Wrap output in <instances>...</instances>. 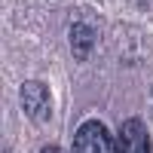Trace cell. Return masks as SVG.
Listing matches in <instances>:
<instances>
[{"mask_svg": "<svg viewBox=\"0 0 153 153\" xmlns=\"http://www.w3.org/2000/svg\"><path fill=\"white\" fill-rule=\"evenodd\" d=\"M22 107L34 123H46L52 117V95H49L46 83L40 80H28L22 86Z\"/></svg>", "mask_w": 153, "mask_h": 153, "instance_id": "2", "label": "cell"}, {"mask_svg": "<svg viewBox=\"0 0 153 153\" xmlns=\"http://www.w3.org/2000/svg\"><path fill=\"white\" fill-rule=\"evenodd\" d=\"M150 153H153V144H150Z\"/></svg>", "mask_w": 153, "mask_h": 153, "instance_id": "6", "label": "cell"}, {"mask_svg": "<svg viewBox=\"0 0 153 153\" xmlns=\"http://www.w3.org/2000/svg\"><path fill=\"white\" fill-rule=\"evenodd\" d=\"M40 153H65V150H61V147H55V144H49V147H43Z\"/></svg>", "mask_w": 153, "mask_h": 153, "instance_id": "5", "label": "cell"}, {"mask_svg": "<svg viewBox=\"0 0 153 153\" xmlns=\"http://www.w3.org/2000/svg\"><path fill=\"white\" fill-rule=\"evenodd\" d=\"M71 153H117V141H113L110 132L104 129V123L89 120V123H83L80 129H76Z\"/></svg>", "mask_w": 153, "mask_h": 153, "instance_id": "1", "label": "cell"}, {"mask_svg": "<svg viewBox=\"0 0 153 153\" xmlns=\"http://www.w3.org/2000/svg\"><path fill=\"white\" fill-rule=\"evenodd\" d=\"M71 49L76 58H89L95 49V25L89 22H74L71 25Z\"/></svg>", "mask_w": 153, "mask_h": 153, "instance_id": "4", "label": "cell"}, {"mask_svg": "<svg viewBox=\"0 0 153 153\" xmlns=\"http://www.w3.org/2000/svg\"><path fill=\"white\" fill-rule=\"evenodd\" d=\"M117 153H150L147 129H144V123L138 117H132V120L123 123L120 138H117Z\"/></svg>", "mask_w": 153, "mask_h": 153, "instance_id": "3", "label": "cell"}]
</instances>
